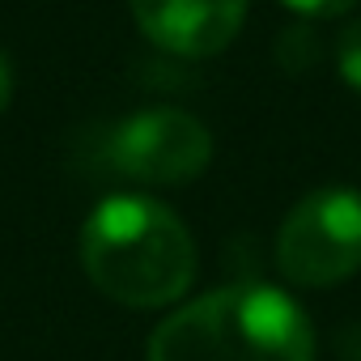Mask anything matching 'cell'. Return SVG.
<instances>
[{
    "instance_id": "1",
    "label": "cell",
    "mask_w": 361,
    "mask_h": 361,
    "mask_svg": "<svg viewBox=\"0 0 361 361\" xmlns=\"http://www.w3.org/2000/svg\"><path fill=\"white\" fill-rule=\"evenodd\" d=\"M77 255L90 285L128 310H161L196 281L192 230L149 196L102 200L81 226Z\"/></svg>"
},
{
    "instance_id": "2",
    "label": "cell",
    "mask_w": 361,
    "mask_h": 361,
    "mask_svg": "<svg viewBox=\"0 0 361 361\" xmlns=\"http://www.w3.org/2000/svg\"><path fill=\"white\" fill-rule=\"evenodd\" d=\"M145 361H314V327L272 285H226L166 314Z\"/></svg>"
},
{
    "instance_id": "3",
    "label": "cell",
    "mask_w": 361,
    "mask_h": 361,
    "mask_svg": "<svg viewBox=\"0 0 361 361\" xmlns=\"http://www.w3.org/2000/svg\"><path fill=\"white\" fill-rule=\"evenodd\" d=\"M276 268L298 289H331L361 272V192L314 188L276 230Z\"/></svg>"
},
{
    "instance_id": "4",
    "label": "cell",
    "mask_w": 361,
    "mask_h": 361,
    "mask_svg": "<svg viewBox=\"0 0 361 361\" xmlns=\"http://www.w3.org/2000/svg\"><path fill=\"white\" fill-rule=\"evenodd\" d=\"M111 166L140 188H178L200 178L213 161V132L178 106L128 115L111 136Z\"/></svg>"
},
{
    "instance_id": "5",
    "label": "cell",
    "mask_w": 361,
    "mask_h": 361,
    "mask_svg": "<svg viewBox=\"0 0 361 361\" xmlns=\"http://www.w3.org/2000/svg\"><path fill=\"white\" fill-rule=\"evenodd\" d=\"M251 0H128L140 35L188 60H209L234 43Z\"/></svg>"
},
{
    "instance_id": "6",
    "label": "cell",
    "mask_w": 361,
    "mask_h": 361,
    "mask_svg": "<svg viewBox=\"0 0 361 361\" xmlns=\"http://www.w3.org/2000/svg\"><path fill=\"white\" fill-rule=\"evenodd\" d=\"M336 68H340L344 85L361 94V18L340 30V39H336Z\"/></svg>"
},
{
    "instance_id": "7",
    "label": "cell",
    "mask_w": 361,
    "mask_h": 361,
    "mask_svg": "<svg viewBox=\"0 0 361 361\" xmlns=\"http://www.w3.org/2000/svg\"><path fill=\"white\" fill-rule=\"evenodd\" d=\"M285 5L302 18H344L357 0H285Z\"/></svg>"
},
{
    "instance_id": "8",
    "label": "cell",
    "mask_w": 361,
    "mask_h": 361,
    "mask_svg": "<svg viewBox=\"0 0 361 361\" xmlns=\"http://www.w3.org/2000/svg\"><path fill=\"white\" fill-rule=\"evenodd\" d=\"M13 102V64H9V56L0 51V111H5Z\"/></svg>"
}]
</instances>
